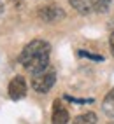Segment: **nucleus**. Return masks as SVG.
I'll return each instance as SVG.
<instances>
[{
    "label": "nucleus",
    "mask_w": 114,
    "mask_h": 124,
    "mask_svg": "<svg viewBox=\"0 0 114 124\" xmlns=\"http://www.w3.org/2000/svg\"><path fill=\"white\" fill-rule=\"evenodd\" d=\"M111 7V0H91V9L98 14L107 12Z\"/></svg>",
    "instance_id": "obj_9"
},
{
    "label": "nucleus",
    "mask_w": 114,
    "mask_h": 124,
    "mask_svg": "<svg viewBox=\"0 0 114 124\" xmlns=\"http://www.w3.org/2000/svg\"><path fill=\"white\" fill-rule=\"evenodd\" d=\"M51 122L53 124H67L69 122V110L63 107L61 100H54V103H53Z\"/></svg>",
    "instance_id": "obj_5"
},
{
    "label": "nucleus",
    "mask_w": 114,
    "mask_h": 124,
    "mask_svg": "<svg viewBox=\"0 0 114 124\" xmlns=\"http://www.w3.org/2000/svg\"><path fill=\"white\" fill-rule=\"evenodd\" d=\"M109 46H111V53H112V56H114V31L111 33V39H109Z\"/></svg>",
    "instance_id": "obj_12"
},
{
    "label": "nucleus",
    "mask_w": 114,
    "mask_h": 124,
    "mask_svg": "<svg viewBox=\"0 0 114 124\" xmlns=\"http://www.w3.org/2000/svg\"><path fill=\"white\" fill-rule=\"evenodd\" d=\"M79 56L88 58V60H91V61H104V56H100V54H91V53H86V51H79Z\"/></svg>",
    "instance_id": "obj_11"
},
{
    "label": "nucleus",
    "mask_w": 114,
    "mask_h": 124,
    "mask_svg": "<svg viewBox=\"0 0 114 124\" xmlns=\"http://www.w3.org/2000/svg\"><path fill=\"white\" fill-rule=\"evenodd\" d=\"M70 5L79 12V14H89L93 9H91V0H69Z\"/></svg>",
    "instance_id": "obj_7"
},
{
    "label": "nucleus",
    "mask_w": 114,
    "mask_h": 124,
    "mask_svg": "<svg viewBox=\"0 0 114 124\" xmlns=\"http://www.w3.org/2000/svg\"><path fill=\"white\" fill-rule=\"evenodd\" d=\"M102 110H104V114L107 115V117L114 119V87L105 94L104 101H102Z\"/></svg>",
    "instance_id": "obj_6"
},
{
    "label": "nucleus",
    "mask_w": 114,
    "mask_h": 124,
    "mask_svg": "<svg viewBox=\"0 0 114 124\" xmlns=\"http://www.w3.org/2000/svg\"><path fill=\"white\" fill-rule=\"evenodd\" d=\"M65 100H69L72 103H77V105H83V103H93L95 100L93 98H72V96H65Z\"/></svg>",
    "instance_id": "obj_10"
},
{
    "label": "nucleus",
    "mask_w": 114,
    "mask_h": 124,
    "mask_svg": "<svg viewBox=\"0 0 114 124\" xmlns=\"http://www.w3.org/2000/svg\"><path fill=\"white\" fill-rule=\"evenodd\" d=\"M49 53L51 47L44 40H32L30 44L23 47V51L19 54V61L32 75L46 70L49 67Z\"/></svg>",
    "instance_id": "obj_1"
},
{
    "label": "nucleus",
    "mask_w": 114,
    "mask_h": 124,
    "mask_svg": "<svg viewBox=\"0 0 114 124\" xmlns=\"http://www.w3.org/2000/svg\"><path fill=\"white\" fill-rule=\"evenodd\" d=\"M96 122H98V117H96L95 112H84L77 115L72 124H96Z\"/></svg>",
    "instance_id": "obj_8"
},
{
    "label": "nucleus",
    "mask_w": 114,
    "mask_h": 124,
    "mask_svg": "<svg viewBox=\"0 0 114 124\" xmlns=\"http://www.w3.org/2000/svg\"><path fill=\"white\" fill-rule=\"evenodd\" d=\"M56 82V72L53 68L47 67L46 70L39 72V73H34L32 75V87H34L37 93H47Z\"/></svg>",
    "instance_id": "obj_2"
},
{
    "label": "nucleus",
    "mask_w": 114,
    "mask_h": 124,
    "mask_svg": "<svg viewBox=\"0 0 114 124\" xmlns=\"http://www.w3.org/2000/svg\"><path fill=\"white\" fill-rule=\"evenodd\" d=\"M9 96L12 100H21V98L26 96V80L21 75L14 77L9 82Z\"/></svg>",
    "instance_id": "obj_4"
},
{
    "label": "nucleus",
    "mask_w": 114,
    "mask_h": 124,
    "mask_svg": "<svg viewBox=\"0 0 114 124\" xmlns=\"http://www.w3.org/2000/svg\"><path fill=\"white\" fill-rule=\"evenodd\" d=\"M39 18L44 23H56L65 18V11L58 5H46L42 9H39Z\"/></svg>",
    "instance_id": "obj_3"
},
{
    "label": "nucleus",
    "mask_w": 114,
    "mask_h": 124,
    "mask_svg": "<svg viewBox=\"0 0 114 124\" xmlns=\"http://www.w3.org/2000/svg\"><path fill=\"white\" fill-rule=\"evenodd\" d=\"M2 11H4V4L0 2V14H2Z\"/></svg>",
    "instance_id": "obj_13"
}]
</instances>
